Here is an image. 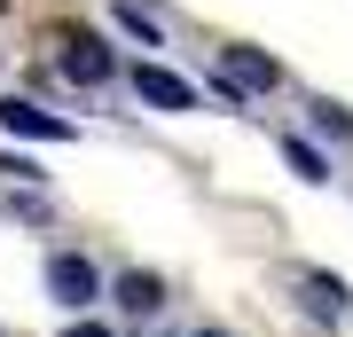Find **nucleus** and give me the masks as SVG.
<instances>
[{"label": "nucleus", "mask_w": 353, "mask_h": 337, "mask_svg": "<svg viewBox=\"0 0 353 337\" xmlns=\"http://www.w3.org/2000/svg\"><path fill=\"white\" fill-rule=\"evenodd\" d=\"M63 337H110V329H102V322H71Z\"/></svg>", "instance_id": "11"}, {"label": "nucleus", "mask_w": 353, "mask_h": 337, "mask_svg": "<svg viewBox=\"0 0 353 337\" xmlns=\"http://www.w3.org/2000/svg\"><path fill=\"white\" fill-rule=\"evenodd\" d=\"M118 306L150 322V314H165V283L150 275V267H126V275H118Z\"/></svg>", "instance_id": "7"}, {"label": "nucleus", "mask_w": 353, "mask_h": 337, "mask_svg": "<svg viewBox=\"0 0 353 337\" xmlns=\"http://www.w3.org/2000/svg\"><path fill=\"white\" fill-rule=\"evenodd\" d=\"M39 283H48V298L63 306V314H87L102 298V267L87 259V251H55V259L39 267Z\"/></svg>", "instance_id": "1"}, {"label": "nucleus", "mask_w": 353, "mask_h": 337, "mask_svg": "<svg viewBox=\"0 0 353 337\" xmlns=\"http://www.w3.org/2000/svg\"><path fill=\"white\" fill-rule=\"evenodd\" d=\"M196 337H228V329H196Z\"/></svg>", "instance_id": "12"}, {"label": "nucleus", "mask_w": 353, "mask_h": 337, "mask_svg": "<svg viewBox=\"0 0 353 337\" xmlns=\"http://www.w3.org/2000/svg\"><path fill=\"white\" fill-rule=\"evenodd\" d=\"M118 24H126V32L141 39V48H157V24H150V16H141V8H134V0H126V8H118Z\"/></svg>", "instance_id": "10"}, {"label": "nucleus", "mask_w": 353, "mask_h": 337, "mask_svg": "<svg viewBox=\"0 0 353 337\" xmlns=\"http://www.w3.org/2000/svg\"><path fill=\"white\" fill-rule=\"evenodd\" d=\"M0 337H8V329H0Z\"/></svg>", "instance_id": "13"}, {"label": "nucleus", "mask_w": 353, "mask_h": 337, "mask_svg": "<svg viewBox=\"0 0 353 337\" xmlns=\"http://www.w3.org/2000/svg\"><path fill=\"white\" fill-rule=\"evenodd\" d=\"M314 134H330V141H353V110H338V102H314Z\"/></svg>", "instance_id": "9"}, {"label": "nucleus", "mask_w": 353, "mask_h": 337, "mask_svg": "<svg viewBox=\"0 0 353 337\" xmlns=\"http://www.w3.org/2000/svg\"><path fill=\"white\" fill-rule=\"evenodd\" d=\"M134 102H150V110H196V87L181 71H165V63H134Z\"/></svg>", "instance_id": "3"}, {"label": "nucleus", "mask_w": 353, "mask_h": 337, "mask_svg": "<svg viewBox=\"0 0 353 337\" xmlns=\"http://www.w3.org/2000/svg\"><path fill=\"white\" fill-rule=\"evenodd\" d=\"M283 157H290V173H299V181H330V157L314 150V141H299V134H283Z\"/></svg>", "instance_id": "8"}, {"label": "nucleus", "mask_w": 353, "mask_h": 337, "mask_svg": "<svg viewBox=\"0 0 353 337\" xmlns=\"http://www.w3.org/2000/svg\"><path fill=\"white\" fill-rule=\"evenodd\" d=\"M0 125H8V134H24V141H79V125H71V118L39 110V102H24V94L0 102Z\"/></svg>", "instance_id": "5"}, {"label": "nucleus", "mask_w": 353, "mask_h": 337, "mask_svg": "<svg viewBox=\"0 0 353 337\" xmlns=\"http://www.w3.org/2000/svg\"><path fill=\"white\" fill-rule=\"evenodd\" d=\"M220 71H228V79H220L228 94H275V87H283V63H275V55H259V48H228V55H220Z\"/></svg>", "instance_id": "2"}, {"label": "nucleus", "mask_w": 353, "mask_h": 337, "mask_svg": "<svg viewBox=\"0 0 353 337\" xmlns=\"http://www.w3.org/2000/svg\"><path fill=\"white\" fill-rule=\"evenodd\" d=\"M55 63H63V79H79V87H102V79H110V48H102L94 32H55Z\"/></svg>", "instance_id": "4"}, {"label": "nucleus", "mask_w": 353, "mask_h": 337, "mask_svg": "<svg viewBox=\"0 0 353 337\" xmlns=\"http://www.w3.org/2000/svg\"><path fill=\"white\" fill-rule=\"evenodd\" d=\"M299 298H306V314H314V322H345V314H353V298H345L338 275H299Z\"/></svg>", "instance_id": "6"}]
</instances>
